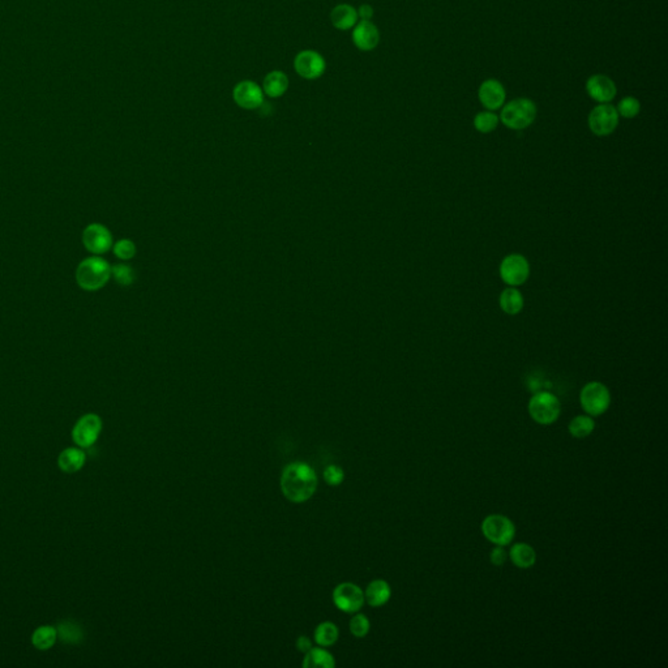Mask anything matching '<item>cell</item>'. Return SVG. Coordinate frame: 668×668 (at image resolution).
Wrapping results in <instances>:
<instances>
[{"instance_id":"1","label":"cell","mask_w":668,"mask_h":668,"mask_svg":"<svg viewBox=\"0 0 668 668\" xmlns=\"http://www.w3.org/2000/svg\"><path fill=\"white\" fill-rule=\"evenodd\" d=\"M283 496L294 504L308 502L316 493L318 481L315 469L305 462L289 464L281 475Z\"/></svg>"},{"instance_id":"2","label":"cell","mask_w":668,"mask_h":668,"mask_svg":"<svg viewBox=\"0 0 668 668\" xmlns=\"http://www.w3.org/2000/svg\"><path fill=\"white\" fill-rule=\"evenodd\" d=\"M111 277V267L105 258L92 256L85 258L76 270V281L86 292H97L102 289Z\"/></svg>"},{"instance_id":"3","label":"cell","mask_w":668,"mask_h":668,"mask_svg":"<svg viewBox=\"0 0 668 668\" xmlns=\"http://www.w3.org/2000/svg\"><path fill=\"white\" fill-rule=\"evenodd\" d=\"M538 114L537 105L528 98H516L502 107L499 119L506 128L522 131L530 127Z\"/></svg>"},{"instance_id":"4","label":"cell","mask_w":668,"mask_h":668,"mask_svg":"<svg viewBox=\"0 0 668 668\" xmlns=\"http://www.w3.org/2000/svg\"><path fill=\"white\" fill-rule=\"evenodd\" d=\"M562 412V403L550 392L535 393L528 401V414L534 422L543 426L556 422Z\"/></svg>"},{"instance_id":"5","label":"cell","mask_w":668,"mask_h":668,"mask_svg":"<svg viewBox=\"0 0 668 668\" xmlns=\"http://www.w3.org/2000/svg\"><path fill=\"white\" fill-rule=\"evenodd\" d=\"M580 402L587 415L599 417L610 408V389L599 381H590L581 389Z\"/></svg>"},{"instance_id":"6","label":"cell","mask_w":668,"mask_h":668,"mask_svg":"<svg viewBox=\"0 0 668 668\" xmlns=\"http://www.w3.org/2000/svg\"><path fill=\"white\" fill-rule=\"evenodd\" d=\"M481 531L486 540L495 546H508L516 535V526L508 517L503 515L487 516L481 522Z\"/></svg>"},{"instance_id":"7","label":"cell","mask_w":668,"mask_h":668,"mask_svg":"<svg viewBox=\"0 0 668 668\" xmlns=\"http://www.w3.org/2000/svg\"><path fill=\"white\" fill-rule=\"evenodd\" d=\"M619 114L611 104H599L589 114V128L599 137L613 133L619 126Z\"/></svg>"},{"instance_id":"8","label":"cell","mask_w":668,"mask_h":668,"mask_svg":"<svg viewBox=\"0 0 668 668\" xmlns=\"http://www.w3.org/2000/svg\"><path fill=\"white\" fill-rule=\"evenodd\" d=\"M333 603L334 606L346 613H355L362 610L365 598L364 591L352 582H342L333 590Z\"/></svg>"},{"instance_id":"9","label":"cell","mask_w":668,"mask_h":668,"mask_svg":"<svg viewBox=\"0 0 668 668\" xmlns=\"http://www.w3.org/2000/svg\"><path fill=\"white\" fill-rule=\"evenodd\" d=\"M530 264L528 258L519 254L505 256L500 264V277L508 286L517 287L528 281Z\"/></svg>"},{"instance_id":"10","label":"cell","mask_w":668,"mask_h":668,"mask_svg":"<svg viewBox=\"0 0 668 668\" xmlns=\"http://www.w3.org/2000/svg\"><path fill=\"white\" fill-rule=\"evenodd\" d=\"M294 68L303 79L315 80L323 76L327 70V63L323 55H320L317 51L305 50L295 57Z\"/></svg>"},{"instance_id":"11","label":"cell","mask_w":668,"mask_h":668,"mask_svg":"<svg viewBox=\"0 0 668 668\" xmlns=\"http://www.w3.org/2000/svg\"><path fill=\"white\" fill-rule=\"evenodd\" d=\"M102 431V421L95 414H86L76 423L72 437L75 443L82 448H90L97 441Z\"/></svg>"},{"instance_id":"12","label":"cell","mask_w":668,"mask_h":668,"mask_svg":"<svg viewBox=\"0 0 668 668\" xmlns=\"http://www.w3.org/2000/svg\"><path fill=\"white\" fill-rule=\"evenodd\" d=\"M82 243L93 255H104L113 247V236L101 223H90L82 233Z\"/></svg>"},{"instance_id":"13","label":"cell","mask_w":668,"mask_h":668,"mask_svg":"<svg viewBox=\"0 0 668 668\" xmlns=\"http://www.w3.org/2000/svg\"><path fill=\"white\" fill-rule=\"evenodd\" d=\"M585 86L589 97L598 104H610L618 94V88L613 80L600 73L590 76Z\"/></svg>"},{"instance_id":"14","label":"cell","mask_w":668,"mask_h":668,"mask_svg":"<svg viewBox=\"0 0 668 668\" xmlns=\"http://www.w3.org/2000/svg\"><path fill=\"white\" fill-rule=\"evenodd\" d=\"M233 97L236 105L246 110H255L264 104V92L256 82H240L234 88Z\"/></svg>"},{"instance_id":"15","label":"cell","mask_w":668,"mask_h":668,"mask_svg":"<svg viewBox=\"0 0 668 668\" xmlns=\"http://www.w3.org/2000/svg\"><path fill=\"white\" fill-rule=\"evenodd\" d=\"M478 98L486 110H490V111L499 110L504 106L505 98H506L504 85L496 79L484 80L479 86Z\"/></svg>"},{"instance_id":"16","label":"cell","mask_w":668,"mask_h":668,"mask_svg":"<svg viewBox=\"0 0 668 668\" xmlns=\"http://www.w3.org/2000/svg\"><path fill=\"white\" fill-rule=\"evenodd\" d=\"M354 45L362 51H371L380 42V32L375 23L371 21H361L352 32Z\"/></svg>"},{"instance_id":"17","label":"cell","mask_w":668,"mask_h":668,"mask_svg":"<svg viewBox=\"0 0 668 668\" xmlns=\"http://www.w3.org/2000/svg\"><path fill=\"white\" fill-rule=\"evenodd\" d=\"M392 597V589L384 580H374L364 591L365 602L371 607H381L389 602Z\"/></svg>"},{"instance_id":"18","label":"cell","mask_w":668,"mask_h":668,"mask_svg":"<svg viewBox=\"0 0 668 668\" xmlns=\"http://www.w3.org/2000/svg\"><path fill=\"white\" fill-rule=\"evenodd\" d=\"M358 11L350 4H340L330 13V21L336 29L349 30L358 21Z\"/></svg>"},{"instance_id":"19","label":"cell","mask_w":668,"mask_h":668,"mask_svg":"<svg viewBox=\"0 0 668 668\" xmlns=\"http://www.w3.org/2000/svg\"><path fill=\"white\" fill-rule=\"evenodd\" d=\"M289 88V79L282 70H273L268 73L263 82V92L271 98H278L286 93Z\"/></svg>"},{"instance_id":"20","label":"cell","mask_w":668,"mask_h":668,"mask_svg":"<svg viewBox=\"0 0 668 668\" xmlns=\"http://www.w3.org/2000/svg\"><path fill=\"white\" fill-rule=\"evenodd\" d=\"M336 660L333 654L321 647H311L305 654L303 667L305 668H333Z\"/></svg>"},{"instance_id":"21","label":"cell","mask_w":668,"mask_h":668,"mask_svg":"<svg viewBox=\"0 0 668 668\" xmlns=\"http://www.w3.org/2000/svg\"><path fill=\"white\" fill-rule=\"evenodd\" d=\"M512 563L516 565L517 568L521 569H528L534 566L537 562V553L535 550L528 544V543H516L512 546L509 552Z\"/></svg>"},{"instance_id":"22","label":"cell","mask_w":668,"mask_h":668,"mask_svg":"<svg viewBox=\"0 0 668 668\" xmlns=\"http://www.w3.org/2000/svg\"><path fill=\"white\" fill-rule=\"evenodd\" d=\"M499 305L506 315H518L524 308V295L516 287H506L500 294Z\"/></svg>"},{"instance_id":"23","label":"cell","mask_w":668,"mask_h":668,"mask_svg":"<svg viewBox=\"0 0 668 668\" xmlns=\"http://www.w3.org/2000/svg\"><path fill=\"white\" fill-rule=\"evenodd\" d=\"M59 468L64 473H76L82 469L85 464V453L77 448H68L60 453L58 459Z\"/></svg>"},{"instance_id":"24","label":"cell","mask_w":668,"mask_h":668,"mask_svg":"<svg viewBox=\"0 0 668 668\" xmlns=\"http://www.w3.org/2000/svg\"><path fill=\"white\" fill-rule=\"evenodd\" d=\"M315 642L323 647L334 645L340 638L338 627L332 622H324L318 624L315 629Z\"/></svg>"},{"instance_id":"25","label":"cell","mask_w":668,"mask_h":668,"mask_svg":"<svg viewBox=\"0 0 668 668\" xmlns=\"http://www.w3.org/2000/svg\"><path fill=\"white\" fill-rule=\"evenodd\" d=\"M594 428H595V422L590 415H578L573 418L568 426L569 434L575 439H585L593 434Z\"/></svg>"},{"instance_id":"26","label":"cell","mask_w":668,"mask_h":668,"mask_svg":"<svg viewBox=\"0 0 668 668\" xmlns=\"http://www.w3.org/2000/svg\"><path fill=\"white\" fill-rule=\"evenodd\" d=\"M57 632H58L59 638L63 642L70 644V645L79 644L84 640V631H82V627L75 622H70V620L60 622Z\"/></svg>"},{"instance_id":"27","label":"cell","mask_w":668,"mask_h":668,"mask_svg":"<svg viewBox=\"0 0 668 668\" xmlns=\"http://www.w3.org/2000/svg\"><path fill=\"white\" fill-rule=\"evenodd\" d=\"M57 638H58L57 629L50 627V625H44V627H39L38 629H35L33 637H32V642L38 650H47V649L54 646Z\"/></svg>"},{"instance_id":"28","label":"cell","mask_w":668,"mask_h":668,"mask_svg":"<svg viewBox=\"0 0 668 668\" xmlns=\"http://www.w3.org/2000/svg\"><path fill=\"white\" fill-rule=\"evenodd\" d=\"M500 123L499 117L490 110L481 111L474 117V127L481 133H491Z\"/></svg>"},{"instance_id":"29","label":"cell","mask_w":668,"mask_h":668,"mask_svg":"<svg viewBox=\"0 0 668 668\" xmlns=\"http://www.w3.org/2000/svg\"><path fill=\"white\" fill-rule=\"evenodd\" d=\"M616 111L619 114V117H625V119H633V117H637L641 111V104L637 98L634 97H624L622 101L618 104L616 106Z\"/></svg>"},{"instance_id":"30","label":"cell","mask_w":668,"mask_h":668,"mask_svg":"<svg viewBox=\"0 0 668 668\" xmlns=\"http://www.w3.org/2000/svg\"><path fill=\"white\" fill-rule=\"evenodd\" d=\"M111 277L122 286H131L136 280L135 270L126 264H117L111 267Z\"/></svg>"},{"instance_id":"31","label":"cell","mask_w":668,"mask_h":668,"mask_svg":"<svg viewBox=\"0 0 668 668\" xmlns=\"http://www.w3.org/2000/svg\"><path fill=\"white\" fill-rule=\"evenodd\" d=\"M350 632L356 638H363L367 634L370 633L371 629V622L368 618L363 613L355 612V615L350 619Z\"/></svg>"},{"instance_id":"32","label":"cell","mask_w":668,"mask_h":668,"mask_svg":"<svg viewBox=\"0 0 668 668\" xmlns=\"http://www.w3.org/2000/svg\"><path fill=\"white\" fill-rule=\"evenodd\" d=\"M114 254L122 260H131L136 255V246L129 239H122L115 243Z\"/></svg>"},{"instance_id":"33","label":"cell","mask_w":668,"mask_h":668,"mask_svg":"<svg viewBox=\"0 0 668 668\" xmlns=\"http://www.w3.org/2000/svg\"><path fill=\"white\" fill-rule=\"evenodd\" d=\"M323 477H324V481H327V484L336 487V486L342 484V481L345 479V473H343V469L341 466L329 465L324 470Z\"/></svg>"},{"instance_id":"34","label":"cell","mask_w":668,"mask_h":668,"mask_svg":"<svg viewBox=\"0 0 668 668\" xmlns=\"http://www.w3.org/2000/svg\"><path fill=\"white\" fill-rule=\"evenodd\" d=\"M490 559H491V563L493 565L502 566V565H504L506 559H508V553L505 551L503 546H495V548L490 555Z\"/></svg>"},{"instance_id":"35","label":"cell","mask_w":668,"mask_h":668,"mask_svg":"<svg viewBox=\"0 0 668 668\" xmlns=\"http://www.w3.org/2000/svg\"><path fill=\"white\" fill-rule=\"evenodd\" d=\"M311 647H314V645H312V641L308 637H305V636L298 637V640H296V649L299 651H302V653H305V654Z\"/></svg>"},{"instance_id":"36","label":"cell","mask_w":668,"mask_h":668,"mask_svg":"<svg viewBox=\"0 0 668 668\" xmlns=\"http://www.w3.org/2000/svg\"><path fill=\"white\" fill-rule=\"evenodd\" d=\"M358 16H361L362 21H370L374 16V8L368 4H363L361 8H359V12H358Z\"/></svg>"}]
</instances>
